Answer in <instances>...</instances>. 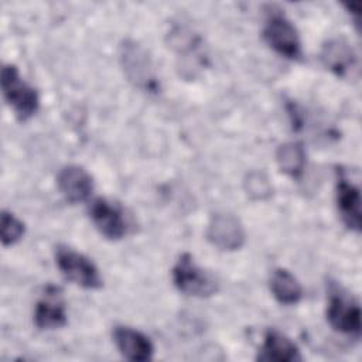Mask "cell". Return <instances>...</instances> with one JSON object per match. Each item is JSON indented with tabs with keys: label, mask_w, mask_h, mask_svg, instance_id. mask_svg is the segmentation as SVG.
Segmentation results:
<instances>
[{
	"label": "cell",
	"mask_w": 362,
	"mask_h": 362,
	"mask_svg": "<svg viewBox=\"0 0 362 362\" xmlns=\"http://www.w3.org/2000/svg\"><path fill=\"white\" fill-rule=\"evenodd\" d=\"M0 78L3 96L14 110L17 119L24 122L35 115L40 106L38 93L20 76L17 66L11 64L4 65Z\"/></svg>",
	"instance_id": "1"
},
{
	"label": "cell",
	"mask_w": 362,
	"mask_h": 362,
	"mask_svg": "<svg viewBox=\"0 0 362 362\" xmlns=\"http://www.w3.org/2000/svg\"><path fill=\"white\" fill-rule=\"evenodd\" d=\"M173 283L178 291L192 297H209L218 291V281L202 270L189 253H182L173 267Z\"/></svg>",
	"instance_id": "2"
},
{
	"label": "cell",
	"mask_w": 362,
	"mask_h": 362,
	"mask_svg": "<svg viewBox=\"0 0 362 362\" xmlns=\"http://www.w3.org/2000/svg\"><path fill=\"white\" fill-rule=\"evenodd\" d=\"M55 263L65 279L82 288L95 290L103 284L95 263L71 247L58 246L55 250Z\"/></svg>",
	"instance_id": "3"
},
{
	"label": "cell",
	"mask_w": 362,
	"mask_h": 362,
	"mask_svg": "<svg viewBox=\"0 0 362 362\" xmlns=\"http://www.w3.org/2000/svg\"><path fill=\"white\" fill-rule=\"evenodd\" d=\"M263 38L277 54L288 59L301 58V42L298 33L283 13H269L263 27Z\"/></svg>",
	"instance_id": "4"
},
{
	"label": "cell",
	"mask_w": 362,
	"mask_h": 362,
	"mask_svg": "<svg viewBox=\"0 0 362 362\" xmlns=\"http://www.w3.org/2000/svg\"><path fill=\"white\" fill-rule=\"evenodd\" d=\"M327 320L329 325L341 334L355 338L361 335L359 304L342 291H331L327 305Z\"/></svg>",
	"instance_id": "5"
},
{
	"label": "cell",
	"mask_w": 362,
	"mask_h": 362,
	"mask_svg": "<svg viewBox=\"0 0 362 362\" xmlns=\"http://www.w3.org/2000/svg\"><path fill=\"white\" fill-rule=\"evenodd\" d=\"M120 59L129 81L146 92L157 90V81L153 74V66L141 47L133 41H124L122 45Z\"/></svg>",
	"instance_id": "6"
},
{
	"label": "cell",
	"mask_w": 362,
	"mask_h": 362,
	"mask_svg": "<svg viewBox=\"0 0 362 362\" xmlns=\"http://www.w3.org/2000/svg\"><path fill=\"white\" fill-rule=\"evenodd\" d=\"M89 216L96 229L109 240H119L127 233V219L123 209L106 198H96L89 205Z\"/></svg>",
	"instance_id": "7"
},
{
	"label": "cell",
	"mask_w": 362,
	"mask_h": 362,
	"mask_svg": "<svg viewBox=\"0 0 362 362\" xmlns=\"http://www.w3.org/2000/svg\"><path fill=\"white\" fill-rule=\"evenodd\" d=\"M206 238L221 250H236L243 246L246 233L236 216L229 214H215L208 223Z\"/></svg>",
	"instance_id": "8"
},
{
	"label": "cell",
	"mask_w": 362,
	"mask_h": 362,
	"mask_svg": "<svg viewBox=\"0 0 362 362\" xmlns=\"http://www.w3.org/2000/svg\"><path fill=\"white\" fill-rule=\"evenodd\" d=\"M322 64L337 76H354L358 71V57L351 44L344 38H331L321 48Z\"/></svg>",
	"instance_id": "9"
},
{
	"label": "cell",
	"mask_w": 362,
	"mask_h": 362,
	"mask_svg": "<svg viewBox=\"0 0 362 362\" xmlns=\"http://www.w3.org/2000/svg\"><path fill=\"white\" fill-rule=\"evenodd\" d=\"M34 324L40 329H55L66 324V307L58 287L48 286L44 296L37 301Z\"/></svg>",
	"instance_id": "10"
},
{
	"label": "cell",
	"mask_w": 362,
	"mask_h": 362,
	"mask_svg": "<svg viewBox=\"0 0 362 362\" xmlns=\"http://www.w3.org/2000/svg\"><path fill=\"white\" fill-rule=\"evenodd\" d=\"M57 185L64 198L72 204L86 201L93 191V180L90 174L75 164L61 168L57 175Z\"/></svg>",
	"instance_id": "11"
},
{
	"label": "cell",
	"mask_w": 362,
	"mask_h": 362,
	"mask_svg": "<svg viewBox=\"0 0 362 362\" xmlns=\"http://www.w3.org/2000/svg\"><path fill=\"white\" fill-rule=\"evenodd\" d=\"M113 341L120 354L129 359L136 362L150 361L154 354V346L151 341L140 331L126 327L117 325L113 329Z\"/></svg>",
	"instance_id": "12"
},
{
	"label": "cell",
	"mask_w": 362,
	"mask_h": 362,
	"mask_svg": "<svg viewBox=\"0 0 362 362\" xmlns=\"http://www.w3.org/2000/svg\"><path fill=\"white\" fill-rule=\"evenodd\" d=\"M337 205L342 222L351 230H361V194L359 188L351 182L344 173L337 181Z\"/></svg>",
	"instance_id": "13"
},
{
	"label": "cell",
	"mask_w": 362,
	"mask_h": 362,
	"mask_svg": "<svg viewBox=\"0 0 362 362\" xmlns=\"http://www.w3.org/2000/svg\"><path fill=\"white\" fill-rule=\"evenodd\" d=\"M257 359L266 362H297L301 361V355L288 337L277 329H269L264 334Z\"/></svg>",
	"instance_id": "14"
},
{
	"label": "cell",
	"mask_w": 362,
	"mask_h": 362,
	"mask_svg": "<svg viewBox=\"0 0 362 362\" xmlns=\"http://www.w3.org/2000/svg\"><path fill=\"white\" fill-rule=\"evenodd\" d=\"M270 291L284 305L297 304L303 298V287L286 269H276L270 277Z\"/></svg>",
	"instance_id": "15"
},
{
	"label": "cell",
	"mask_w": 362,
	"mask_h": 362,
	"mask_svg": "<svg viewBox=\"0 0 362 362\" xmlns=\"http://www.w3.org/2000/svg\"><path fill=\"white\" fill-rule=\"evenodd\" d=\"M276 161L284 174L298 178L305 167V150L300 143H284L276 151Z\"/></svg>",
	"instance_id": "16"
},
{
	"label": "cell",
	"mask_w": 362,
	"mask_h": 362,
	"mask_svg": "<svg viewBox=\"0 0 362 362\" xmlns=\"http://www.w3.org/2000/svg\"><path fill=\"white\" fill-rule=\"evenodd\" d=\"M245 191L252 199H267L272 195V184L267 178V175L263 171H252L246 175L245 181Z\"/></svg>",
	"instance_id": "17"
},
{
	"label": "cell",
	"mask_w": 362,
	"mask_h": 362,
	"mask_svg": "<svg viewBox=\"0 0 362 362\" xmlns=\"http://www.w3.org/2000/svg\"><path fill=\"white\" fill-rule=\"evenodd\" d=\"M0 230L3 246H11L18 242L24 235V223L16 218L11 212L1 211Z\"/></svg>",
	"instance_id": "18"
}]
</instances>
